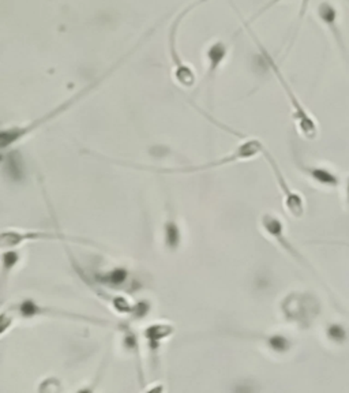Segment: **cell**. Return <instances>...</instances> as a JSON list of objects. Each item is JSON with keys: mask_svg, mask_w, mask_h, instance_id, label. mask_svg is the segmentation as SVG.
<instances>
[{"mask_svg": "<svg viewBox=\"0 0 349 393\" xmlns=\"http://www.w3.org/2000/svg\"><path fill=\"white\" fill-rule=\"evenodd\" d=\"M124 59H126V56H124L123 59H120L117 63H115L114 67H112L111 70H108L107 73H104L100 78L93 81L92 83H89L87 86H85L83 89H80L77 94H74L73 97L67 99L65 103L59 104V106L55 107L53 110L48 111L45 115L35 119V120H32L31 123L24 124V126H12V127L3 128V130H1V134H0V145H1V149H7V148L12 147V145L17 144L18 141L24 140L26 135H29V134H32L33 131H36L42 124H45V123H48V122H51V120L60 117L63 112L69 111L73 106L77 104L78 101H80L85 96H87V94H89L92 90H94L97 86H100L104 79L107 78L108 76H111V74L117 70V67L123 63Z\"/></svg>", "mask_w": 349, "mask_h": 393, "instance_id": "1", "label": "cell"}, {"mask_svg": "<svg viewBox=\"0 0 349 393\" xmlns=\"http://www.w3.org/2000/svg\"><path fill=\"white\" fill-rule=\"evenodd\" d=\"M244 26H246L247 32L253 36V39L255 41V44H257V47H258V49H259L262 58L265 59V62L268 63V66L271 67V70L274 73L275 78L278 79L281 87L284 89V92H285V94H287V97H288L291 110H292V118H293L295 123H296V127H298L299 133H300L306 140H310V141L311 140H315L316 135H318V124H316L315 119L311 117L310 114L307 112V110L303 107V104L299 101L298 96L295 94V92L292 90L291 85L288 83V81L285 79L284 74L281 73V70H280V67L277 66L275 60L273 59L272 55L266 51V48L261 44V41L254 36V33H253L250 25H248L247 22H244Z\"/></svg>", "mask_w": 349, "mask_h": 393, "instance_id": "2", "label": "cell"}, {"mask_svg": "<svg viewBox=\"0 0 349 393\" xmlns=\"http://www.w3.org/2000/svg\"><path fill=\"white\" fill-rule=\"evenodd\" d=\"M266 148L264 147V144L255 138H247L246 141H243L240 145H237L235 148V151L231 152L228 156L202 164V165H196V167H185V168H164V169H157V168H146V167H138L141 169H149V171H155L158 174H190V172H199L203 169H210V168H216V167H221V165H227V164H233L237 161H244V160H250V158H257L258 155H262L264 151Z\"/></svg>", "mask_w": 349, "mask_h": 393, "instance_id": "3", "label": "cell"}, {"mask_svg": "<svg viewBox=\"0 0 349 393\" xmlns=\"http://www.w3.org/2000/svg\"><path fill=\"white\" fill-rule=\"evenodd\" d=\"M33 240H60V242H77L90 246H99L97 243L86 239H80L76 236L66 235L63 233H49V231H37V230H17V228H6L1 233V247L3 249H14L25 242Z\"/></svg>", "mask_w": 349, "mask_h": 393, "instance_id": "4", "label": "cell"}, {"mask_svg": "<svg viewBox=\"0 0 349 393\" xmlns=\"http://www.w3.org/2000/svg\"><path fill=\"white\" fill-rule=\"evenodd\" d=\"M262 156H265V158L268 160V162H269L271 167H272L273 174H274V176H275L277 185H278V187H280V190H281V193H282V196H284V206H285L287 212H288L292 217L300 219V217L303 216L305 208H306V203H305L303 196H302V194L293 192V190L289 187V185H288L285 176L282 175V172H281L278 164L275 162V160H274V158H272V155L269 153L268 149L264 151Z\"/></svg>", "mask_w": 349, "mask_h": 393, "instance_id": "5", "label": "cell"}, {"mask_svg": "<svg viewBox=\"0 0 349 393\" xmlns=\"http://www.w3.org/2000/svg\"><path fill=\"white\" fill-rule=\"evenodd\" d=\"M261 224H262V227H264V230L269 234V235L272 236L273 239L288 253V254H291L295 260H298L300 264H303L305 267H307L309 269H312L310 265L307 264V261L303 258V256L291 244V242L287 239V236H285V233H284V224H282V221L277 217V216H274V215H264V217H262V220H261Z\"/></svg>", "mask_w": 349, "mask_h": 393, "instance_id": "6", "label": "cell"}, {"mask_svg": "<svg viewBox=\"0 0 349 393\" xmlns=\"http://www.w3.org/2000/svg\"><path fill=\"white\" fill-rule=\"evenodd\" d=\"M228 55V45L223 41H216L213 42L207 49H206V78L213 79L216 77L220 66L225 60Z\"/></svg>", "mask_w": 349, "mask_h": 393, "instance_id": "7", "label": "cell"}, {"mask_svg": "<svg viewBox=\"0 0 349 393\" xmlns=\"http://www.w3.org/2000/svg\"><path fill=\"white\" fill-rule=\"evenodd\" d=\"M299 167L309 178L319 185H323L327 187H337L340 185L339 176L334 172L329 171L327 168L309 167V165H299Z\"/></svg>", "mask_w": 349, "mask_h": 393, "instance_id": "8", "label": "cell"}, {"mask_svg": "<svg viewBox=\"0 0 349 393\" xmlns=\"http://www.w3.org/2000/svg\"><path fill=\"white\" fill-rule=\"evenodd\" d=\"M318 17L321 18V21L329 26V29L333 32V35L336 36V40L339 42L340 47L344 48V42L341 39L340 31L337 29V11L333 7V4H330L329 1H323L318 6Z\"/></svg>", "mask_w": 349, "mask_h": 393, "instance_id": "9", "label": "cell"}, {"mask_svg": "<svg viewBox=\"0 0 349 393\" xmlns=\"http://www.w3.org/2000/svg\"><path fill=\"white\" fill-rule=\"evenodd\" d=\"M173 333V328L165 324H153L146 328L145 336L149 343H160L162 339L171 336Z\"/></svg>", "mask_w": 349, "mask_h": 393, "instance_id": "10", "label": "cell"}, {"mask_svg": "<svg viewBox=\"0 0 349 393\" xmlns=\"http://www.w3.org/2000/svg\"><path fill=\"white\" fill-rule=\"evenodd\" d=\"M326 335L330 340L337 342V343H343L347 339V332H346L344 326H341L340 324L329 325L327 329H326Z\"/></svg>", "mask_w": 349, "mask_h": 393, "instance_id": "11", "label": "cell"}, {"mask_svg": "<svg viewBox=\"0 0 349 393\" xmlns=\"http://www.w3.org/2000/svg\"><path fill=\"white\" fill-rule=\"evenodd\" d=\"M19 261V254L14 250L11 251H4L3 253V274L4 276L8 274V271H11L17 262Z\"/></svg>", "mask_w": 349, "mask_h": 393, "instance_id": "12", "label": "cell"}, {"mask_svg": "<svg viewBox=\"0 0 349 393\" xmlns=\"http://www.w3.org/2000/svg\"><path fill=\"white\" fill-rule=\"evenodd\" d=\"M347 199H348V203H349V179H348V183H347Z\"/></svg>", "mask_w": 349, "mask_h": 393, "instance_id": "13", "label": "cell"}]
</instances>
